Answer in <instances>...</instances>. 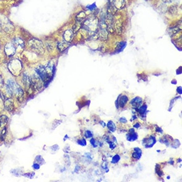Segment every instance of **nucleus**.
Listing matches in <instances>:
<instances>
[{
    "instance_id": "f257e3e1",
    "label": "nucleus",
    "mask_w": 182,
    "mask_h": 182,
    "mask_svg": "<svg viewBox=\"0 0 182 182\" xmlns=\"http://www.w3.org/2000/svg\"><path fill=\"white\" fill-rule=\"evenodd\" d=\"M6 88L9 95H15L17 99L19 101H21L23 97V91L20 86L17 83H15L14 81L11 79L7 81V84L6 85Z\"/></svg>"
},
{
    "instance_id": "f03ea898",
    "label": "nucleus",
    "mask_w": 182,
    "mask_h": 182,
    "mask_svg": "<svg viewBox=\"0 0 182 182\" xmlns=\"http://www.w3.org/2000/svg\"><path fill=\"white\" fill-rule=\"evenodd\" d=\"M29 47L31 49L37 54H43L44 52V49L43 43L38 39H31L29 43Z\"/></svg>"
},
{
    "instance_id": "7ed1b4c3",
    "label": "nucleus",
    "mask_w": 182,
    "mask_h": 182,
    "mask_svg": "<svg viewBox=\"0 0 182 182\" xmlns=\"http://www.w3.org/2000/svg\"><path fill=\"white\" fill-rule=\"evenodd\" d=\"M9 69L13 75H19L22 70L21 62L17 59L12 60L9 64Z\"/></svg>"
},
{
    "instance_id": "20e7f679",
    "label": "nucleus",
    "mask_w": 182,
    "mask_h": 182,
    "mask_svg": "<svg viewBox=\"0 0 182 182\" xmlns=\"http://www.w3.org/2000/svg\"><path fill=\"white\" fill-rule=\"evenodd\" d=\"M36 73L40 77L43 81H47L49 79V75L47 68L43 66H39L35 69Z\"/></svg>"
},
{
    "instance_id": "39448f33",
    "label": "nucleus",
    "mask_w": 182,
    "mask_h": 182,
    "mask_svg": "<svg viewBox=\"0 0 182 182\" xmlns=\"http://www.w3.org/2000/svg\"><path fill=\"white\" fill-rule=\"evenodd\" d=\"M97 26V22L95 21V19H88L86 21H84V24L83 27L84 28L90 32H95L96 31Z\"/></svg>"
},
{
    "instance_id": "423d86ee",
    "label": "nucleus",
    "mask_w": 182,
    "mask_h": 182,
    "mask_svg": "<svg viewBox=\"0 0 182 182\" xmlns=\"http://www.w3.org/2000/svg\"><path fill=\"white\" fill-rule=\"evenodd\" d=\"M31 87L35 90H39L43 87V81L37 74H34L31 77Z\"/></svg>"
},
{
    "instance_id": "0eeeda50",
    "label": "nucleus",
    "mask_w": 182,
    "mask_h": 182,
    "mask_svg": "<svg viewBox=\"0 0 182 182\" xmlns=\"http://www.w3.org/2000/svg\"><path fill=\"white\" fill-rule=\"evenodd\" d=\"M0 27H2L4 29V31H6L7 33H11L12 31L14 30V28H13V26L12 24L10 22L9 20H6L4 19L3 20L0 19Z\"/></svg>"
},
{
    "instance_id": "6e6552de",
    "label": "nucleus",
    "mask_w": 182,
    "mask_h": 182,
    "mask_svg": "<svg viewBox=\"0 0 182 182\" xmlns=\"http://www.w3.org/2000/svg\"><path fill=\"white\" fill-rule=\"evenodd\" d=\"M5 53L7 56L11 57L16 53L17 48L12 43H8L5 45Z\"/></svg>"
},
{
    "instance_id": "1a4fd4ad",
    "label": "nucleus",
    "mask_w": 182,
    "mask_h": 182,
    "mask_svg": "<svg viewBox=\"0 0 182 182\" xmlns=\"http://www.w3.org/2000/svg\"><path fill=\"white\" fill-rule=\"evenodd\" d=\"M156 140L154 136H151L149 138H145L143 140V145L146 148H151L156 144Z\"/></svg>"
},
{
    "instance_id": "9d476101",
    "label": "nucleus",
    "mask_w": 182,
    "mask_h": 182,
    "mask_svg": "<svg viewBox=\"0 0 182 182\" xmlns=\"http://www.w3.org/2000/svg\"><path fill=\"white\" fill-rule=\"evenodd\" d=\"M12 43L15 45L17 50V48H21L23 49L25 47V43L21 38L20 37H15L13 39Z\"/></svg>"
},
{
    "instance_id": "9b49d317",
    "label": "nucleus",
    "mask_w": 182,
    "mask_h": 182,
    "mask_svg": "<svg viewBox=\"0 0 182 182\" xmlns=\"http://www.w3.org/2000/svg\"><path fill=\"white\" fill-rule=\"evenodd\" d=\"M143 100L140 97H136L132 99L130 101V104L135 109H137L138 107H140L143 105Z\"/></svg>"
},
{
    "instance_id": "f8f14e48",
    "label": "nucleus",
    "mask_w": 182,
    "mask_h": 182,
    "mask_svg": "<svg viewBox=\"0 0 182 182\" xmlns=\"http://www.w3.org/2000/svg\"><path fill=\"white\" fill-rule=\"evenodd\" d=\"M4 107L7 111L9 112H12L14 110V103L13 101L10 99H7L4 101Z\"/></svg>"
},
{
    "instance_id": "ddd939ff",
    "label": "nucleus",
    "mask_w": 182,
    "mask_h": 182,
    "mask_svg": "<svg viewBox=\"0 0 182 182\" xmlns=\"http://www.w3.org/2000/svg\"><path fill=\"white\" fill-rule=\"evenodd\" d=\"M73 36H74V32H73V31L67 30L64 32V33L63 35V39L66 42L70 43V41L73 39Z\"/></svg>"
},
{
    "instance_id": "4468645a",
    "label": "nucleus",
    "mask_w": 182,
    "mask_h": 182,
    "mask_svg": "<svg viewBox=\"0 0 182 182\" xmlns=\"http://www.w3.org/2000/svg\"><path fill=\"white\" fill-rule=\"evenodd\" d=\"M117 101L119 103V106L121 107H124L125 105L129 101V97L126 95H121L117 99Z\"/></svg>"
},
{
    "instance_id": "2eb2a0df",
    "label": "nucleus",
    "mask_w": 182,
    "mask_h": 182,
    "mask_svg": "<svg viewBox=\"0 0 182 182\" xmlns=\"http://www.w3.org/2000/svg\"><path fill=\"white\" fill-rule=\"evenodd\" d=\"M125 0H113V6L117 10H121L125 6Z\"/></svg>"
},
{
    "instance_id": "dca6fc26",
    "label": "nucleus",
    "mask_w": 182,
    "mask_h": 182,
    "mask_svg": "<svg viewBox=\"0 0 182 182\" xmlns=\"http://www.w3.org/2000/svg\"><path fill=\"white\" fill-rule=\"evenodd\" d=\"M23 84L25 86L26 89H28L30 87H31V77H29V76L27 74H26V73H24L23 77Z\"/></svg>"
},
{
    "instance_id": "f3484780",
    "label": "nucleus",
    "mask_w": 182,
    "mask_h": 182,
    "mask_svg": "<svg viewBox=\"0 0 182 182\" xmlns=\"http://www.w3.org/2000/svg\"><path fill=\"white\" fill-rule=\"evenodd\" d=\"M141 156H142V151L139 148H134L133 153H132V157L136 160H139Z\"/></svg>"
},
{
    "instance_id": "a211bd4d",
    "label": "nucleus",
    "mask_w": 182,
    "mask_h": 182,
    "mask_svg": "<svg viewBox=\"0 0 182 182\" xmlns=\"http://www.w3.org/2000/svg\"><path fill=\"white\" fill-rule=\"evenodd\" d=\"M138 139V134L135 132H133V133H129L126 134V140L130 141V142H133V141L136 140Z\"/></svg>"
},
{
    "instance_id": "6ab92c4d",
    "label": "nucleus",
    "mask_w": 182,
    "mask_h": 182,
    "mask_svg": "<svg viewBox=\"0 0 182 182\" xmlns=\"http://www.w3.org/2000/svg\"><path fill=\"white\" fill-rule=\"evenodd\" d=\"M69 46H70V43H68L66 41L62 42V43H59L58 44V49L60 52H62L64 51H65V50L68 48Z\"/></svg>"
},
{
    "instance_id": "aec40b11",
    "label": "nucleus",
    "mask_w": 182,
    "mask_h": 182,
    "mask_svg": "<svg viewBox=\"0 0 182 182\" xmlns=\"http://www.w3.org/2000/svg\"><path fill=\"white\" fill-rule=\"evenodd\" d=\"M8 121H9V119L7 116L3 115L0 117V127L4 128V127L7 125Z\"/></svg>"
},
{
    "instance_id": "412c9836",
    "label": "nucleus",
    "mask_w": 182,
    "mask_h": 182,
    "mask_svg": "<svg viewBox=\"0 0 182 182\" xmlns=\"http://www.w3.org/2000/svg\"><path fill=\"white\" fill-rule=\"evenodd\" d=\"M107 126V129H109V131L111 132V133H114V132H115V130L117 129L115 123L112 121H109L108 122Z\"/></svg>"
},
{
    "instance_id": "4be33fe9",
    "label": "nucleus",
    "mask_w": 182,
    "mask_h": 182,
    "mask_svg": "<svg viewBox=\"0 0 182 182\" xmlns=\"http://www.w3.org/2000/svg\"><path fill=\"white\" fill-rule=\"evenodd\" d=\"M147 105H141L139 107V109H138V111L140 114L143 116H146V113H147Z\"/></svg>"
},
{
    "instance_id": "5701e85b",
    "label": "nucleus",
    "mask_w": 182,
    "mask_h": 182,
    "mask_svg": "<svg viewBox=\"0 0 182 182\" xmlns=\"http://www.w3.org/2000/svg\"><path fill=\"white\" fill-rule=\"evenodd\" d=\"M85 13L83 12V11H81V12H80L79 13V14L78 15L76 16V20L78 21V22L81 23V21H82L85 19Z\"/></svg>"
},
{
    "instance_id": "b1692460",
    "label": "nucleus",
    "mask_w": 182,
    "mask_h": 182,
    "mask_svg": "<svg viewBox=\"0 0 182 182\" xmlns=\"http://www.w3.org/2000/svg\"><path fill=\"white\" fill-rule=\"evenodd\" d=\"M120 159H121L120 156L118 155V154H116V155H115L113 157L112 160H111V163H117L120 160Z\"/></svg>"
},
{
    "instance_id": "393cba45",
    "label": "nucleus",
    "mask_w": 182,
    "mask_h": 182,
    "mask_svg": "<svg viewBox=\"0 0 182 182\" xmlns=\"http://www.w3.org/2000/svg\"><path fill=\"white\" fill-rule=\"evenodd\" d=\"M90 143H91V144L92 145V147H93V148H96V147H97V145H98L97 140H95V139H93V138H91Z\"/></svg>"
},
{
    "instance_id": "a878e982",
    "label": "nucleus",
    "mask_w": 182,
    "mask_h": 182,
    "mask_svg": "<svg viewBox=\"0 0 182 182\" xmlns=\"http://www.w3.org/2000/svg\"><path fill=\"white\" fill-rule=\"evenodd\" d=\"M85 136L87 139H90L93 137V133L90 130H86L85 133Z\"/></svg>"
},
{
    "instance_id": "bb28decb",
    "label": "nucleus",
    "mask_w": 182,
    "mask_h": 182,
    "mask_svg": "<svg viewBox=\"0 0 182 182\" xmlns=\"http://www.w3.org/2000/svg\"><path fill=\"white\" fill-rule=\"evenodd\" d=\"M36 160L37 161L38 163H40V164H43V163H44V161L43 160V158L40 156H37L36 157Z\"/></svg>"
},
{
    "instance_id": "cd10ccee",
    "label": "nucleus",
    "mask_w": 182,
    "mask_h": 182,
    "mask_svg": "<svg viewBox=\"0 0 182 182\" xmlns=\"http://www.w3.org/2000/svg\"><path fill=\"white\" fill-rule=\"evenodd\" d=\"M96 7H96V4H95V3L92 4V5H89L87 6V8L90 11H93Z\"/></svg>"
},
{
    "instance_id": "c85d7f7f",
    "label": "nucleus",
    "mask_w": 182,
    "mask_h": 182,
    "mask_svg": "<svg viewBox=\"0 0 182 182\" xmlns=\"http://www.w3.org/2000/svg\"><path fill=\"white\" fill-rule=\"evenodd\" d=\"M78 144L81 145V146H83V147H84V146H86V140L84 139H81L80 140L78 141Z\"/></svg>"
},
{
    "instance_id": "c756f323",
    "label": "nucleus",
    "mask_w": 182,
    "mask_h": 182,
    "mask_svg": "<svg viewBox=\"0 0 182 182\" xmlns=\"http://www.w3.org/2000/svg\"><path fill=\"white\" fill-rule=\"evenodd\" d=\"M109 148H110L111 150H114L116 147V145L115 143H113V142H110L109 143Z\"/></svg>"
},
{
    "instance_id": "7c9ffc66",
    "label": "nucleus",
    "mask_w": 182,
    "mask_h": 182,
    "mask_svg": "<svg viewBox=\"0 0 182 182\" xmlns=\"http://www.w3.org/2000/svg\"><path fill=\"white\" fill-rule=\"evenodd\" d=\"M34 173H29V174H25L24 176H26V177H29V178H33V176H34Z\"/></svg>"
},
{
    "instance_id": "2f4dec72",
    "label": "nucleus",
    "mask_w": 182,
    "mask_h": 182,
    "mask_svg": "<svg viewBox=\"0 0 182 182\" xmlns=\"http://www.w3.org/2000/svg\"><path fill=\"white\" fill-rule=\"evenodd\" d=\"M33 168H34L35 170H39V168H40V165H39V163H34V164L33 165Z\"/></svg>"
},
{
    "instance_id": "473e14b6",
    "label": "nucleus",
    "mask_w": 182,
    "mask_h": 182,
    "mask_svg": "<svg viewBox=\"0 0 182 182\" xmlns=\"http://www.w3.org/2000/svg\"><path fill=\"white\" fill-rule=\"evenodd\" d=\"M119 122H122V123H126V122H127V120L125 117H121L120 118Z\"/></svg>"
},
{
    "instance_id": "72a5a7b5",
    "label": "nucleus",
    "mask_w": 182,
    "mask_h": 182,
    "mask_svg": "<svg viewBox=\"0 0 182 182\" xmlns=\"http://www.w3.org/2000/svg\"><path fill=\"white\" fill-rule=\"evenodd\" d=\"M99 123H100V125H102L103 127H105V126H106V124L105 123V122H103V121H100Z\"/></svg>"
},
{
    "instance_id": "f704fd0d",
    "label": "nucleus",
    "mask_w": 182,
    "mask_h": 182,
    "mask_svg": "<svg viewBox=\"0 0 182 182\" xmlns=\"http://www.w3.org/2000/svg\"><path fill=\"white\" fill-rule=\"evenodd\" d=\"M177 92L179 94H181V87H179L177 88Z\"/></svg>"
},
{
    "instance_id": "c9c22d12",
    "label": "nucleus",
    "mask_w": 182,
    "mask_h": 182,
    "mask_svg": "<svg viewBox=\"0 0 182 182\" xmlns=\"http://www.w3.org/2000/svg\"><path fill=\"white\" fill-rule=\"evenodd\" d=\"M140 126V125L139 123H136L134 125V127H135V128H139V127Z\"/></svg>"
},
{
    "instance_id": "e433bc0d",
    "label": "nucleus",
    "mask_w": 182,
    "mask_h": 182,
    "mask_svg": "<svg viewBox=\"0 0 182 182\" xmlns=\"http://www.w3.org/2000/svg\"><path fill=\"white\" fill-rule=\"evenodd\" d=\"M137 119V117H136V115H134L133 117H132V119H130V121H134V120H135V119Z\"/></svg>"
},
{
    "instance_id": "4c0bfd02",
    "label": "nucleus",
    "mask_w": 182,
    "mask_h": 182,
    "mask_svg": "<svg viewBox=\"0 0 182 182\" xmlns=\"http://www.w3.org/2000/svg\"><path fill=\"white\" fill-rule=\"evenodd\" d=\"M162 1L163 2L165 3H169V2H171V0H162Z\"/></svg>"
},
{
    "instance_id": "58836bf2",
    "label": "nucleus",
    "mask_w": 182,
    "mask_h": 182,
    "mask_svg": "<svg viewBox=\"0 0 182 182\" xmlns=\"http://www.w3.org/2000/svg\"><path fill=\"white\" fill-rule=\"evenodd\" d=\"M2 82H3V80H2V78L1 76H0V84H2Z\"/></svg>"
},
{
    "instance_id": "ea45409f",
    "label": "nucleus",
    "mask_w": 182,
    "mask_h": 182,
    "mask_svg": "<svg viewBox=\"0 0 182 182\" xmlns=\"http://www.w3.org/2000/svg\"><path fill=\"white\" fill-rule=\"evenodd\" d=\"M0 28H1V27H0Z\"/></svg>"
}]
</instances>
